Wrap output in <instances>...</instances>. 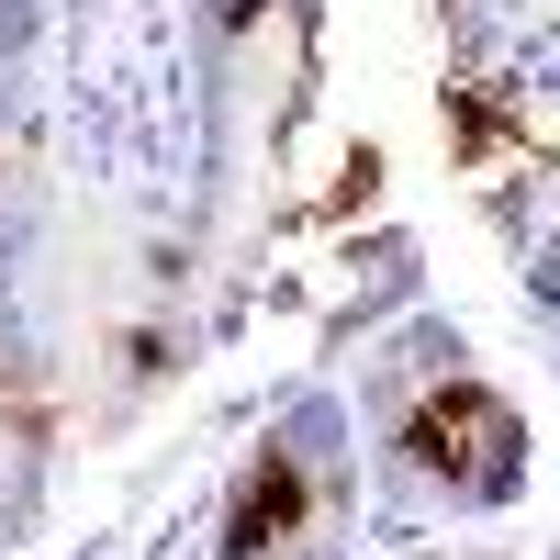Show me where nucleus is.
Here are the masks:
<instances>
[{"label":"nucleus","mask_w":560,"mask_h":560,"mask_svg":"<svg viewBox=\"0 0 560 560\" xmlns=\"http://www.w3.org/2000/svg\"><path fill=\"white\" fill-rule=\"evenodd\" d=\"M370 471L393 516H504L527 493V415L459 337H415L370 370Z\"/></svg>","instance_id":"1"},{"label":"nucleus","mask_w":560,"mask_h":560,"mask_svg":"<svg viewBox=\"0 0 560 560\" xmlns=\"http://www.w3.org/2000/svg\"><path fill=\"white\" fill-rule=\"evenodd\" d=\"M348 527H359V427L325 382H303L269 404V427L224 482L213 560H348Z\"/></svg>","instance_id":"2"},{"label":"nucleus","mask_w":560,"mask_h":560,"mask_svg":"<svg viewBox=\"0 0 560 560\" xmlns=\"http://www.w3.org/2000/svg\"><path fill=\"white\" fill-rule=\"evenodd\" d=\"M527 280H538V303H549V314H560V236H549V247H538V269H527Z\"/></svg>","instance_id":"3"},{"label":"nucleus","mask_w":560,"mask_h":560,"mask_svg":"<svg viewBox=\"0 0 560 560\" xmlns=\"http://www.w3.org/2000/svg\"><path fill=\"white\" fill-rule=\"evenodd\" d=\"M427 560H504V549H427Z\"/></svg>","instance_id":"4"}]
</instances>
